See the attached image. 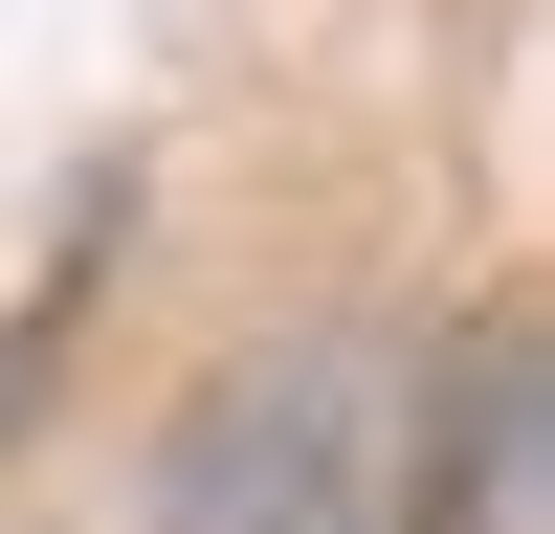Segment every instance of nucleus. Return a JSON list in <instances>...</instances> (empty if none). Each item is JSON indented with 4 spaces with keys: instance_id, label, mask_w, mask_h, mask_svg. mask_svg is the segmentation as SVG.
Returning <instances> with one entry per match:
<instances>
[{
    "instance_id": "nucleus-1",
    "label": "nucleus",
    "mask_w": 555,
    "mask_h": 534,
    "mask_svg": "<svg viewBox=\"0 0 555 534\" xmlns=\"http://www.w3.org/2000/svg\"><path fill=\"white\" fill-rule=\"evenodd\" d=\"M356 512V356H245V379L178 423V534H334Z\"/></svg>"
},
{
    "instance_id": "nucleus-2",
    "label": "nucleus",
    "mask_w": 555,
    "mask_h": 534,
    "mask_svg": "<svg viewBox=\"0 0 555 534\" xmlns=\"http://www.w3.org/2000/svg\"><path fill=\"white\" fill-rule=\"evenodd\" d=\"M512 490H533V334L489 312V334H467V400H423L400 512H423V534H512Z\"/></svg>"
}]
</instances>
